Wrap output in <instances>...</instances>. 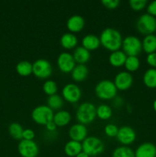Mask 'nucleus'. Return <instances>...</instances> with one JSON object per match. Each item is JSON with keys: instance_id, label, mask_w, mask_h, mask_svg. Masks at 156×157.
I'll return each mask as SVG.
<instances>
[{"instance_id": "nucleus-1", "label": "nucleus", "mask_w": 156, "mask_h": 157, "mask_svg": "<svg viewBox=\"0 0 156 157\" xmlns=\"http://www.w3.org/2000/svg\"><path fill=\"white\" fill-rule=\"evenodd\" d=\"M100 44L108 50L115 52L119 50L122 44V35L113 28H106L100 35Z\"/></svg>"}, {"instance_id": "nucleus-2", "label": "nucleus", "mask_w": 156, "mask_h": 157, "mask_svg": "<svg viewBox=\"0 0 156 157\" xmlns=\"http://www.w3.org/2000/svg\"><path fill=\"white\" fill-rule=\"evenodd\" d=\"M76 117L77 121L84 125L92 123L96 117V107L92 103H83L78 107Z\"/></svg>"}, {"instance_id": "nucleus-3", "label": "nucleus", "mask_w": 156, "mask_h": 157, "mask_svg": "<svg viewBox=\"0 0 156 157\" xmlns=\"http://www.w3.org/2000/svg\"><path fill=\"white\" fill-rule=\"evenodd\" d=\"M95 93L100 99H112L116 97L117 88L113 81L110 80H102L95 87Z\"/></svg>"}, {"instance_id": "nucleus-4", "label": "nucleus", "mask_w": 156, "mask_h": 157, "mask_svg": "<svg viewBox=\"0 0 156 157\" xmlns=\"http://www.w3.org/2000/svg\"><path fill=\"white\" fill-rule=\"evenodd\" d=\"M82 150L90 156H96L103 152L104 144L96 136H88L83 141Z\"/></svg>"}, {"instance_id": "nucleus-5", "label": "nucleus", "mask_w": 156, "mask_h": 157, "mask_svg": "<svg viewBox=\"0 0 156 157\" xmlns=\"http://www.w3.org/2000/svg\"><path fill=\"white\" fill-rule=\"evenodd\" d=\"M54 111L47 105H40L35 107L32 113V117L35 123L46 125L53 121Z\"/></svg>"}, {"instance_id": "nucleus-6", "label": "nucleus", "mask_w": 156, "mask_h": 157, "mask_svg": "<svg viewBox=\"0 0 156 157\" xmlns=\"http://www.w3.org/2000/svg\"><path fill=\"white\" fill-rule=\"evenodd\" d=\"M136 27L142 34L151 35L156 30V18L148 13L143 14L138 19Z\"/></svg>"}, {"instance_id": "nucleus-7", "label": "nucleus", "mask_w": 156, "mask_h": 157, "mask_svg": "<svg viewBox=\"0 0 156 157\" xmlns=\"http://www.w3.org/2000/svg\"><path fill=\"white\" fill-rule=\"evenodd\" d=\"M122 48L128 56H137L142 49V44L139 38L134 35L125 37L122 41Z\"/></svg>"}, {"instance_id": "nucleus-8", "label": "nucleus", "mask_w": 156, "mask_h": 157, "mask_svg": "<svg viewBox=\"0 0 156 157\" xmlns=\"http://www.w3.org/2000/svg\"><path fill=\"white\" fill-rule=\"evenodd\" d=\"M33 74L39 78H47L52 73V66L46 59H38L32 64Z\"/></svg>"}, {"instance_id": "nucleus-9", "label": "nucleus", "mask_w": 156, "mask_h": 157, "mask_svg": "<svg viewBox=\"0 0 156 157\" xmlns=\"http://www.w3.org/2000/svg\"><path fill=\"white\" fill-rule=\"evenodd\" d=\"M18 150L22 157H36L39 153L38 146L35 141L21 140L18 144Z\"/></svg>"}, {"instance_id": "nucleus-10", "label": "nucleus", "mask_w": 156, "mask_h": 157, "mask_svg": "<svg viewBox=\"0 0 156 157\" xmlns=\"http://www.w3.org/2000/svg\"><path fill=\"white\" fill-rule=\"evenodd\" d=\"M58 65L60 70L64 73H69L74 68L75 61L73 55L68 52H62L58 58Z\"/></svg>"}, {"instance_id": "nucleus-11", "label": "nucleus", "mask_w": 156, "mask_h": 157, "mask_svg": "<svg viewBox=\"0 0 156 157\" xmlns=\"http://www.w3.org/2000/svg\"><path fill=\"white\" fill-rule=\"evenodd\" d=\"M64 99L70 103L77 102L81 97V90L76 84H67L62 90Z\"/></svg>"}, {"instance_id": "nucleus-12", "label": "nucleus", "mask_w": 156, "mask_h": 157, "mask_svg": "<svg viewBox=\"0 0 156 157\" xmlns=\"http://www.w3.org/2000/svg\"><path fill=\"white\" fill-rule=\"evenodd\" d=\"M117 140L124 145H128L132 144L136 138V133L135 130L128 126H123L119 128L117 133Z\"/></svg>"}, {"instance_id": "nucleus-13", "label": "nucleus", "mask_w": 156, "mask_h": 157, "mask_svg": "<svg viewBox=\"0 0 156 157\" xmlns=\"http://www.w3.org/2000/svg\"><path fill=\"white\" fill-rule=\"evenodd\" d=\"M133 78L131 74L128 71H121L116 75L115 78L114 84L116 88L119 90H127L132 86Z\"/></svg>"}, {"instance_id": "nucleus-14", "label": "nucleus", "mask_w": 156, "mask_h": 157, "mask_svg": "<svg viewBox=\"0 0 156 157\" xmlns=\"http://www.w3.org/2000/svg\"><path fill=\"white\" fill-rule=\"evenodd\" d=\"M87 127L82 124H74L69 130V136L70 137L71 140L81 142L87 138Z\"/></svg>"}, {"instance_id": "nucleus-15", "label": "nucleus", "mask_w": 156, "mask_h": 157, "mask_svg": "<svg viewBox=\"0 0 156 157\" xmlns=\"http://www.w3.org/2000/svg\"><path fill=\"white\" fill-rule=\"evenodd\" d=\"M135 156L156 157V147L151 143H144L136 149Z\"/></svg>"}, {"instance_id": "nucleus-16", "label": "nucleus", "mask_w": 156, "mask_h": 157, "mask_svg": "<svg viewBox=\"0 0 156 157\" xmlns=\"http://www.w3.org/2000/svg\"><path fill=\"white\" fill-rule=\"evenodd\" d=\"M84 18L80 15H73L67 19V27L71 32H80L84 27Z\"/></svg>"}, {"instance_id": "nucleus-17", "label": "nucleus", "mask_w": 156, "mask_h": 157, "mask_svg": "<svg viewBox=\"0 0 156 157\" xmlns=\"http://www.w3.org/2000/svg\"><path fill=\"white\" fill-rule=\"evenodd\" d=\"M73 57L74 58L75 62L76 61L80 64H84L86 62H87L90 60V51L86 49L83 46H80V47H77L74 50L73 54Z\"/></svg>"}, {"instance_id": "nucleus-18", "label": "nucleus", "mask_w": 156, "mask_h": 157, "mask_svg": "<svg viewBox=\"0 0 156 157\" xmlns=\"http://www.w3.org/2000/svg\"><path fill=\"white\" fill-rule=\"evenodd\" d=\"M83 47L88 51H93L97 48L100 44V40L96 35L89 34L84 37L82 39Z\"/></svg>"}, {"instance_id": "nucleus-19", "label": "nucleus", "mask_w": 156, "mask_h": 157, "mask_svg": "<svg viewBox=\"0 0 156 157\" xmlns=\"http://www.w3.org/2000/svg\"><path fill=\"white\" fill-rule=\"evenodd\" d=\"M127 58V55L122 51L117 50L113 52L109 57V61L114 67H120L123 65Z\"/></svg>"}, {"instance_id": "nucleus-20", "label": "nucleus", "mask_w": 156, "mask_h": 157, "mask_svg": "<svg viewBox=\"0 0 156 157\" xmlns=\"http://www.w3.org/2000/svg\"><path fill=\"white\" fill-rule=\"evenodd\" d=\"M82 151V144H80V142H77V141H68L64 147V152L68 156L76 157Z\"/></svg>"}, {"instance_id": "nucleus-21", "label": "nucleus", "mask_w": 156, "mask_h": 157, "mask_svg": "<svg viewBox=\"0 0 156 157\" xmlns=\"http://www.w3.org/2000/svg\"><path fill=\"white\" fill-rule=\"evenodd\" d=\"M88 75V68L85 64H77L71 71L72 78L75 81L80 82L87 78Z\"/></svg>"}, {"instance_id": "nucleus-22", "label": "nucleus", "mask_w": 156, "mask_h": 157, "mask_svg": "<svg viewBox=\"0 0 156 157\" xmlns=\"http://www.w3.org/2000/svg\"><path fill=\"white\" fill-rule=\"evenodd\" d=\"M71 120L70 113L66 110H60L54 115L53 121L57 127H64L68 124Z\"/></svg>"}, {"instance_id": "nucleus-23", "label": "nucleus", "mask_w": 156, "mask_h": 157, "mask_svg": "<svg viewBox=\"0 0 156 157\" xmlns=\"http://www.w3.org/2000/svg\"><path fill=\"white\" fill-rule=\"evenodd\" d=\"M142 44V48L146 53L151 54L156 52V36L153 34L146 35Z\"/></svg>"}, {"instance_id": "nucleus-24", "label": "nucleus", "mask_w": 156, "mask_h": 157, "mask_svg": "<svg viewBox=\"0 0 156 157\" xmlns=\"http://www.w3.org/2000/svg\"><path fill=\"white\" fill-rule=\"evenodd\" d=\"M60 41H61V45L64 48L71 49L74 48L77 44V38L73 33L68 32V33H64L61 36Z\"/></svg>"}, {"instance_id": "nucleus-25", "label": "nucleus", "mask_w": 156, "mask_h": 157, "mask_svg": "<svg viewBox=\"0 0 156 157\" xmlns=\"http://www.w3.org/2000/svg\"><path fill=\"white\" fill-rule=\"evenodd\" d=\"M143 81L145 86L149 88L156 87V69L150 68L145 72L143 76Z\"/></svg>"}, {"instance_id": "nucleus-26", "label": "nucleus", "mask_w": 156, "mask_h": 157, "mask_svg": "<svg viewBox=\"0 0 156 157\" xmlns=\"http://www.w3.org/2000/svg\"><path fill=\"white\" fill-rule=\"evenodd\" d=\"M16 71L21 76L26 77L33 73L32 64L28 61H21L16 65Z\"/></svg>"}, {"instance_id": "nucleus-27", "label": "nucleus", "mask_w": 156, "mask_h": 157, "mask_svg": "<svg viewBox=\"0 0 156 157\" xmlns=\"http://www.w3.org/2000/svg\"><path fill=\"white\" fill-rule=\"evenodd\" d=\"M47 106L53 110H58V109L61 108L64 104V101H63L62 98L58 94H54L51 96H49L47 98Z\"/></svg>"}, {"instance_id": "nucleus-28", "label": "nucleus", "mask_w": 156, "mask_h": 157, "mask_svg": "<svg viewBox=\"0 0 156 157\" xmlns=\"http://www.w3.org/2000/svg\"><path fill=\"white\" fill-rule=\"evenodd\" d=\"M23 128L18 123H12L9 127V134L15 140H21L23 135Z\"/></svg>"}, {"instance_id": "nucleus-29", "label": "nucleus", "mask_w": 156, "mask_h": 157, "mask_svg": "<svg viewBox=\"0 0 156 157\" xmlns=\"http://www.w3.org/2000/svg\"><path fill=\"white\" fill-rule=\"evenodd\" d=\"M113 111L110 106L101 104L96 108V116L102 120H107L111 117Z\"/></svg>"}, {"instance_id": "nucleus-30", "label": "nucleus", "mask_w": 156, "mask_h": 157, "mask_svg": "<svg viewBox=\"0 0 156 157\" xmlns=\"http://www.w3.org/2000/svg\"><path fill=\"white\" fill-rule=\"evenodd\" d=\"M113 157H136L135 153L129 147H119L113 151Z\"/></svg>"}, {"instance_id": "nucleus-31", "label": "nucleus", "mask_w": 156, "mask_h": 157, "mask_svg": "<svg viewBox=\"0 0 156 157\" xmlns=\"http://www.w3.org/2000/svg\"><path fill=\"white\" fill-rule=\"evenodd\" d=\"M125 67L128 71H135L138 70L140 65V61L137 56H127L125 62Z\"/></svg>"}, {"instance_id": "nucleus-32", "label": "nucleus", "mask_w": 156, "mask_h": 157, "mask_svg": "<svg viewBox=\"0 0 156 157\" xmlns=\"http://www.w3.org/2000/svg\"><path fill=\"white\" fill-rule=\"evenodd\" d=\"M43 90L46 94L51 96V95L56 94V92L58 90V85L54 81L48 80V81H46L43 84Z\"/></svg>"}, {"instance_id": "nucleus-33", "label": "nucleus", "mask_w": 156, "mask_h": 157, "mask_svg": "<svg viewBox=\"0 0 156 157\" xmlns=\"http://www.w3.org/2000/svg\"><path fill=\"white\" fill-rule=\"evenodd\" d=\"M104 131L105 133L110 137H114V136H117L118 131H119V128L115 124H107L104 128Z\"/></svg>"}, {"instance_id": "nucleus-34", "label": "nucleus", "mask_w": 156, "mask_h": 157, "mask_svg": "<svg viewBox=\"0 0 156 157\" xmlns=\"http://www.w3.org/2000/svg\"><path fill=\"white\" fill-rule=\"evenodd\" d=\"M146 4V0H130L129 1L130 7L136 11H139L144 9Z\"/></svg>"}, {"instance_id": "nucleus-35", "label": "nucleus", "mask_w": 156, "mask_h": 157, "mask_svg": "<svg viewBox=\"0 0 156 157\" xmlns=\"http://www.w3.org/2000/svg\"><path fill=\"white\" fill-rule=\"evenodd\" d=\"M101 2L105 7L113 9L117 8L120 2H119V0H102Z\"/></svg>"}, {"instance_id": "nucleus-36", "label": "nucleus", "mask_w": 156, "mask_h": 157, "mask_svg": "<svg viewBox=\"0 0 156 157\" xmlns=\"http://www.w3.org/2000/svg\"><path fill=\"white\" fill-rule=\"evenodd\" d=\"M35 136V133L34 130L32 129H24L23 130L22 140H33Z\"/></svg>"}, {"instance_id": "nucleus-37", "label": "nucleus", "mask_w": 156, "mask_h": 157, "mask_svg": "<svg viewBox=\"0 0 156 157\" xmlns=\"http://www.w3.org/2000/svg\"><path fill=\"white\" fill-rule=\"evenodd\" d=\"M147 62L150 66L153 67H156V52L148 54L147 56Z\"/></svg>"}, {"instance_id": "nucleus-38", "label": "nucleus", "mask_w": 156, "mask_h": 157, "mask_svg": "<svg viewBox=\"0 0 156 157\" xmlns=\"http://www.w3.org/2000/svg\"><path fill=\"white\" fill-rule=\"evenodd\" d=\"M147 11L148 14L152 16H156V0L151 2L147 7Z\"/></svg>"}, {"instance_id": "nucleus-39", "label": "nucleus", "mask_w": 156, "mask_h": 157, "mask_svg": "<svg viewBox=\"0 0 156 157\" xmlns=\"http://www.w3.org/2000/svg\"><path fill=\"white\" fill-rule=\"evenodd\" d=\"M45 126H46V128H47V130H49V131H54L57 128V125L55 124V123L53 121H50L49 123H47Z\"/></svg>"}, {"instance_id": "nucleus-40", "label": "nucleus", "mask_w": 156, "mask_h": 157, "mask_svg": "<svg viewBox=\"0 0 156 157\" xmlns=\"http://www.w3.org/2000/svg\"><path fill=\"white\" fill-rule=\"evenodd\" d=\"M76 157H90V156H89V155H87L86 153H84V151H82L81 153H80Z\"/></svg>"}, {"instance_id": "nucleus-41", "label": "nucleus", "mask_w": 156, "mask_h": 157, "mask_svg": "<svg viewBox=\"0 0 156 157\" xmlns=\"http://www.w3.org/2000/svg\"><path fill=\"white\" fill-rule=\"evenodd\" d=\"M153 107H154V111L156 112V100L154 101V104H153Z\"/></svg>"}]
</instances>
